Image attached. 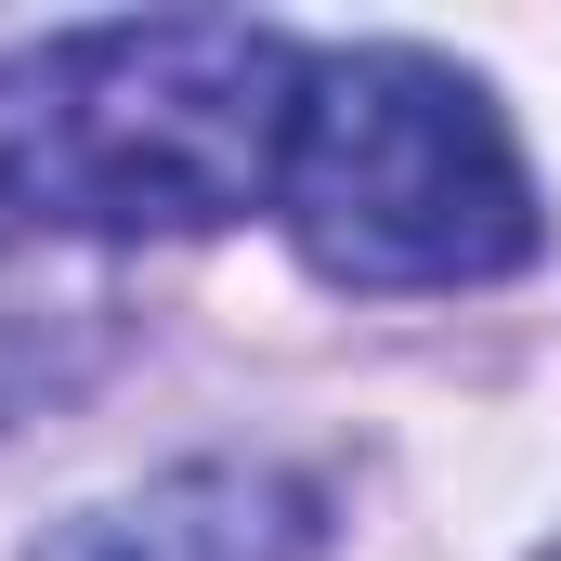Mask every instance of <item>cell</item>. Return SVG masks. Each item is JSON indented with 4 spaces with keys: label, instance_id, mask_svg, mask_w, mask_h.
Masks as SVG:
<instances>
[{
    "label": "cell",
    "instance_id": "1",
    "mask_svg": "<svg viewBox=\"0 0 561 561\" xmlns=\"http://www.w3.org/2000/svg\"><path fill=\"white\" fill-rule=\"evenodd\" d=\"M300 53L236 13L66 26L0 66V209L53 236H209L275 196Z\"/></svg>",
    "mask_w": 561,
    "mask_h": 561
},
{
    "label": "cell",
    "instance_id": "2",
    "mask_svg": "<svg viewBox=\"0 0 561 561\" xmlns=\"http://www.w3.org/2000/svg\"><path fill=\"white\" fill-rule=\"evenodd\" d=\"M275 209L300 262L340 287H496L536 262V183L523 144L483 105V79L431 53H300Z\"/></svg>",
    "mask_w": 561,
    "mask_h": 561
},
{
    "label": "cell",
    "instance_id": "3",
    "mask_svg": "<svg viewBox=\"0 0 561 561\" xmlns=\"http://www.w3.org/2000/svg\"><path fill=\"white\" fill-rule=\"evenodd\" d=\"M327 549V496L262 457H196L170 483H144L118 510H79L39 561H313Z\"/></svg>",
    "mask_w": 561,
    "mask_h": 561
}]
</instances>
